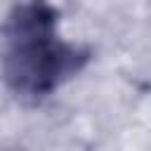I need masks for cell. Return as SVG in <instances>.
<instances>
[{
    "label": "cell",
    "mask_w": 151,
    "mask_h": 151,
    "mask_svg": "<svg viewBox=\"0 0 151 151\" xmlns=\"http://www.w3.org/2000/svg\"><path fill=\"white\" fill-rule=\"evenodd\" d=\"M61 12L50 0H19L2 26V78L21 104H40L90 61L92 50L59 33Z\"/></svg>",
    "instance_id": "obj_1"
}]
</instances>
